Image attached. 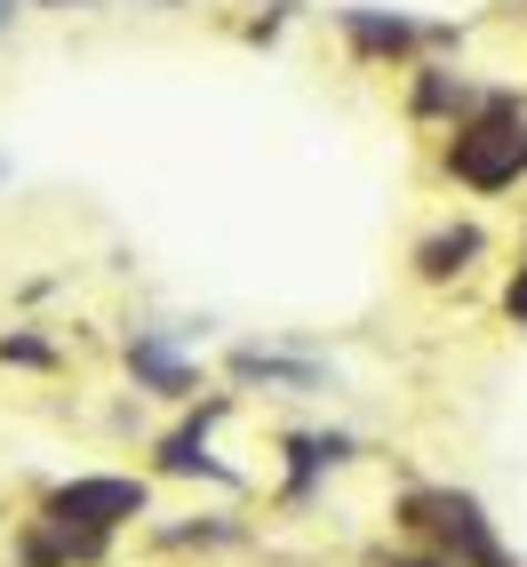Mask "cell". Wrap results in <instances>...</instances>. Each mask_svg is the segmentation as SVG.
I'll list each match as a JSON object with an SVG mask.
<instances>
[{
  "mask_svg": "<svg viewBox=\"0 0 527 567\" xmlns=\"http://www.w3.org/2000/svg\"><path fill=\"white\" fill-rule=\"evenodd\" d=\"M447 176L472 184V193H512V184L527 176V112L512 96L479 104L456 128V144H447Z\"/></svg>",
  "mask_w": 527,
  "mask_h": 567,
  "instance_id": "6da1fadb",
  "label": "cell"
},
{
  "mask_svg": "<svg viewBox=\"0 0 527 567\" xmlns=\"http://www.w3.org/2000/svg\"><path fill=\"white\" fill-rule=\"evenodd\" d=\"M407 527H424V536L447 551V559H464V567H512L504 544H496V527L479 519L472 496H456V487H416V496L400 504Z\"/></svg>",
  "mask_w": 527,
  "mask_h": 567,
  "instance_id": "7a4b0ae2",
  "label": "cell"
},
{
  "mask_svg": "<svg viewBox=\"0 0 527 567\" xmlns=\"http://www.w3.org/2000/svg\"><path fill=\"white\" fill-rule=\"evenodd\" d=\"M144 512V480H72V487H56L49 496V519H72V527H121V519H136Z\"/></svg>",
  "mask_w": 527,
  "mask_h": 567,
  "instance_id": "3957f363",
  "label": "cell"
},
{
  "mask_svg": "<svg viewBox=\"0 0 527 567\" xmlns=\"http://www.w3.org/2000/svg\"><path fill=\"white\" fill-rule=\"evenodd\" d=\"M335 24H344L352 49H368V56H407L416 41H447V32H416L407 17H375V9H335Z\"/></svg>",
  "mask_w": 527,
  "mask_h": 567,
  "instance_id": "277c9868",
  "label": "cell"
},
{
  "mask_svg": "<svg viewBox=\"0 0 527 567\" xmlns=\"http://www.w3.org/2000/svg\"><path fill=\"white\" fill-rule=\"evenodd\" d=\"M216 415H224V400H208L184 432H168V440H161V472H216L224 487H232V472H224V464L208 456V424H216Z\"/></svg>",
  "mask_w": 527,
  "mask_h": 567,
  "instance_id": "5b68a950",
  "label": "cell"
},
{
  "mask_svg": "<svg viewBox=\"0 0 527 567\" xmlns=\"http://www.w3.org/2000/svg\"><path fill=\"white\" fill-rule=\"evenodd\" d=\"M128 368H136L153 392H168V400L193 392V368H184V360L168 352V336H136V344H128Z\"/></svg>",
  "mask_w": 527,
  "mask_h": 567,
  "instance_id": "8992f818",
  "label": "cell"
},
{
  "mask_svg": "<svg viewBox=\"0 0 527 567\" xmlns=\"http://www.w3.org/2000/svg\"><path fill=\"white\" fill-rule=\"evenodd\" d=\"M472 256H479V224H447V233H432V240L416 248V272H424V280H456Z\"/></svg>",
  "mask_w": 527,
  "mask_h": 567,
  "instance_id": "52a82bcc",
  "label": "cell"
},
{
  "mask_svg": "<svg viewBox=\"0 0 527 567\" xmlns=\"http://www.w3.org/2000/svg\"><path fill=\"white\" fill-rule=\"evenodd\" d=\"M288 456H296V480H288V496H304V487H312L328 464H344V456H352V440H335V432H312V440H288Z\"/></svg>",
  "mask_w": 527,
  "mask_h": 567,
  "instance_id": "ba28073f",
  "label": "cell"
},
{
  "mask_svg": "<svg viewBox=\"0 0 527 567\" xmlns=\"http://www.w3.org/2000/svg\"><path fill=\"white\" fill-rule=\"evenodd\" d=\"M232 368L256 375V384H296V392H312V384H320V368H312V360H280V352H256V344H248Z\"/></svg>",
  "mask_w": 527,
  "mask_h": 567,
  "instance_id": "9c48e42d",
  "label": "cell"
},
{
  "mask_svg": "<svg viewBox=\"0 0 527 567\" xmlns=\"http://www.w3.org/2000/svg\"><path fill=\"white\" fill-rule=\"evenodd\" d=\"M0 360H17V368H49L56 352L41 344V336H0Z\"/></svg>",
  "mask_w": 527,
  "mask_h": 567,
  "instance_id": "30bf717a",
  "label": "cell"
},
{
  "mask_svg": "<svg viewBox=\"0 0 527 567\" xmlns=\"http://www.w3.org/2000/svg\"><path fill=\"white\" fill-rule=\"evenodd\" d=\"M504 312L527 328V264H519V272H512V288H504Z\"/></svg>",
  "mask_w": 527,
  "mask_h": 567,
  "instance_id": "8fae6325",
  "label": "cell"
},
{
  "mask_svg": "<svg viewBox=\"0 0 527 567\" xmlns=\"http://www.w3.org/2000/svg\"><path fill=\"white\" fill-rule=\"evenodd\" d=\"M384 567H464V559H447V551H440V559H384Z\"/></svg>",
  "mask_w": 527,
  "mask_h": 567,
  "instance_id": "7c38bea8",
  "label": "cell"
},
{
  "mask_svg": "<svg viewBox=\"0 0 527 567\" xmlns=\"http://www.w3.org/2000/svg\"><path fill=\"white\" fill-rule=\"evenodd\" d=\"M9 17H17V0H0V24H9Z\"/></svg>",
  "mask_w": 527,
  "mask_h": 567,
  "instance_id": "4fadbf2b",
  "label": "cell"
}]
</instances>
